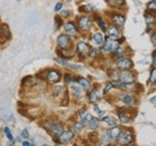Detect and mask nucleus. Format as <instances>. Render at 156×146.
<instances>
[{
	"mask_svg": "<svg viewBox=\"0 0 156 146\" xmlns=\"http://www.w3.org/2000/svg\"><path fill=\"white\" fill-rule=\"evenodd\" d=\"M151 56H153V64H154V65H156V50L153 53V55H151Z\"/></svg>",
	"mask_w": 156,
	"mask_h": 146,
	"instance_id": "nucleus-45",
	"label": "nucleus"
},
{
	"mask_svg": "<svg viewBox=\"0 0 156 146\" xmlns=\"http://www.w3.org/2000/svg\"><path fill=\"white\" fill-rule=\"evenodd\" d=\"M103 123L107 127H114L117 126V119L114 116H103Z\"/></svg>",
	"mask_w": 156,
	"mask_h": 146,
	"instance_id": "nucleus-21",
	"label": "nucleus"
},
{
	"mask_svg": "<svg viewBox=\"0 0 156 146\" xmlns=\"http://www.w3.org/2000/svg\"><path fill=\"white\" fill-rule=\"evenodd\" d=\"M88 123H89V128H90L91 130H95V129H98V126H100V120H98V117H91V119L88 121Z\"/></svg>",
	"mask_w": 156,
	"mask_h": 146,
	"instance_id": "nucleus-24",
	"label": "nucleus"
},
{
	"mask_svg": "<svg viewBox=\"0 0 156 146\" xmlns=\"http://www.w3.org/2000/svg\"><path fill=\"white\" fill-rule=\"evenodd\" d=\"M61 24H62V20L60 17H57L55 18V29H59L60 26H61Z\"/></svg>",
	"mask_w": 156,
	"mask_h": 146,
	"instance_id": "nucleus-39",
	"label": "nucleus"
},
{
	"mask_svg": "<svg viewBox=\"0 0 156 146\" xmlns=\"http://www.w3.org/2000/svg\"><path fill=\"white\" fill-rule=\"evenodd\" d=\"M80 12H93L94 11V9H93V6H90V5H88V6H80Z\"/></svg>",
	"mask_w": 156,
	"mask_h": 146,
	"instance_id": "nucleus-35",
	"label": "nucleus"
},
{
	"mask_svg": "<svg viewBox=\"0 0 156 146\" xmlns=\"http://www.w3.org/2000/svg\"><path fill=\"white\" fill-rule=\"evenodd\" d=\"M108 5L111 7H122L125 6V0H107Z\"/></svg>",
	"mask_w": 156,
	"mask_h": 146,
	"instance_id": "nucleus-25",
	"label": "nucleus"
},
{
	"mask_svg": "<svg viewBox=\"0 0 156 146\" xmlns=\"http://www.w3.org/2000/svg\"><path fill=\"white\" fill-rule=\"evenodd\" d=\"M71 15V11H67V10H65V11H62L61 12V17L64 18V17H69Z\"/></svg>",
	"mask_w": 156,
	"mask_h": 146,
	"instance_id": "nucleus-41",
	"label": "nucleus"
},
{
	"mask_svg": "<svg viewBox=\"0 0 156 146\" xmlns=\"http://www.w3.org/2000/svg\"><path fill=\"white\" fill-rule=\"evenodd\" d=\"M119 80L124 84H132L136 80V74L133 72H131V70L127 71H121L119 74Z\"/></svg>",
	"mask_w": 156,
	"mask_h": 146,
	"instance_id": "nucleus-3",
	"label": "nucleus"
},
{
	"mask_svg": "<svg viewBox=\"0 0 156 146\" xmlns=\"http://www.w3.org/2000/svg\"><path fill=\"white\" fill-rule=\"evenodd\" d=\"M83 128H84V123L82 121H78V122H76L73 125V132L75 133H79V132H82Z\"/></svg>",
	"mask_w": 156,
	"mask_h": 146,
	"instance_id": "nucleus-28",
	"label": "nucleus"
},
{
	"mask_svg": "<svg viewBox=\"0 0 156 146\" xmlns=\"http://www.w3.org/2000/svg\"><path fill=\"white\" fill-rule=\"evenodd\" d=\"M72 82H76V79H75L71 74L66 73V74H65V83H66V84H71Z\"/></svg>",
	"mask_w": 156,
	"mask_h": 146,
	"instance_id": "nucleus-33",
	"label": "nucleus"
},
{
	"mask_svg": "<svg viewBox=\"0 0 156 146\" xmlns=\"http://www.w3.org/2000/svg\"><path fill=\"white\" fill-rule=\"evenodd\" d=\"M4 134L6 135V138H7L10 141L13 140V135H12V133H11V130H10L9 127H4Z\"/></svg>",
	"mask_w": 156,
	"mask_h": 146,
	"instance_id": "nucleus-32",
	"label": "nucleus"
},
{
	"mask_svg": "<svg viewBox=\"0 0 156 146\" xmlns=\"http://www.w3.org/2000/svg\"><path fill=\"white\" fill-rule=\"evenodd\" d=\"M78 119H79V121H82L83 123H87V122L91 119V116H90V114H89L88 111L82 110V111H79V114H78Z\"/></svg>",
	"mask_w": 156,
	"mask_h": 146,
	"instance_id": "nucleus-23",
	"label": "nucleus"
},
{
	"mask_svg": "<svg viewBox=\"0 0 156 146\" xmlns=\"http://www.w3.org/2000/svg\"><path fill=\"white\" fill-rule=\"evenodd\" d=\"M77 24H78V28H79L80 30L88 31V30H90V28H91V25H93V22H91V19L89 18V17L82 16V17L78 18Z\"/></svg>",
	"mask_w": 156,
	"mask_h": 146,
	"instance_id": "nucleus-9",
	"label": "nucleus"
},
{
	"mask_svg": "<svg viewBox=\"0 0 156 146\" xmlns=\"http://www.w3.org/2000/svg\"><path fill=\"white\" fill-rule=\"evenodd\" d=\"M150 83H156V67L155 68H153V71H151V74H150Z\"/></svg>",
	"mask_w": 156,
	"mask_h": 146,
	"instance_id": "nucleus-38",
	"label": "nucleus"
},
{
	"mask_svg": "<svg viewBox=\"0 0 156 146\" xmlns=\"http://www.w3.org/2000/svg\"><path fill=\"white\" fill-rule=\"evenodd\" d=\"M64 29H65V33L70 36H76L78 34V28L76 26V24L73 22H67L65 25H64Z\"/></svg>",
	"mask_w": 156,
	"mask_h": 146,
	"instance_id": "nucleus-14",
	"label": "nucleus"
},
{
	"mask_svg": "<svg viewBox=\"0 0 156 146\" xmlns=\"http://www.w3.org/2000/svg\"><path fill=\"white\" fill-rule=\"evenodd\" d=\"M94 111L96 113V115H98V117H103V116H106V113L105 111H102V110H100L98 106H94Z\"/></svg>",
	"mask_w": 156,
	"mask_h": 146,
	"instance_id": "nucleus-34",
	"label": "nucleus"
},
{
	"mask_svg": "<svg viewBox=\"0 0 156 146\" xmlns=\"http://www.w3.org/2000/svg\"><path fill=\"white\" fill-rule=\"evenodd\" d=\"M121 132H122V128L119 127V126L111 127L109 129H108V130H107V133H108V135H109L111 140H118V138L120 137Z\"/></svg>",
	"mask_w": 156,
	"mask_h": 146,
	"instance_id": "nucleus-17",
	"label": "nucleus"
},
{
	"mask_svg": "<svg viewBox=\"0 0 156 146\" xmlns=\"http://www.w3.org/2000/svg\"><path fill=\"white\" fill-rule=\"evenodd\" d=\"M111 18H112V22H113V24H114L115 26H119V28L124 26V24H125V16H124V15H120V13H112Z\"/></svg>",
	"mask_w": 156,
	"mask_h": 146,
	"instance_id": "nucleus-18",
	"label": "nucleus"
},
{
	"mask_svg": "<svg viewBox=\"0 0 156 146\" xmlns=\"http://www.w3.org/2000/svg\"><path fill=\"white\" fill-rule=\"evenodd\" d=\"M147 9H148V11H150V12H156V0H151V1H149L148 2V5H147Z\"/></svg>",
	"mask_w": 156,
	"mask_h": 146,
	"instance_id": "nucleus-29",
	"label": "nucleus"
},
{
	"mask_svg": "<svg viewBox=\"0 0 156 146\" xmlns=\"http://www.w3.org/2000/svg\"><path fill=\"white\" fill-rule=\"evenodd\" d=\"M118 98H119L124 104H126L127 107H132V106H135V103H136V97H135L132 93H130V92H122V93H120V95L118 96Z\"/></svg>",
	"mask_w": 156,
	"mask_h": 146,
	"instance_id": "nucleus-5",
	"label": "nucleus"
},
{
	"mask_svg": "<svg viewBox=\"0 0 156 146\" xmlns=\"http://www.w3.org/2000/svg\"><path fill=\"white\" fill-rule=\"evenodd\" d=\"M114 88V85H113V83H108V84H106V86H105V89H103V95H107L109 90H112Z\"/></svg>",
	"mask_w": 156,
	"mask_h": 146,
	"instance_id": "nucleus-36",
	"label": "nucleus"
},
{
	"mask_svg": "<svg viewBox=\"0 0 156 146\" xmlns=\"http://www.w3.org/2000/svg\"><path fill=\"white\" fill-rule=\"evenodd\" d=\"M20 135H22V138L28 139V138H29V132H28L27 129H23V130H22V133H20Z\"/></svg>",
	"mask_w": 156,
	"mask_h": 146,
	"instance_id": "nucleus-40",
	"label": "nucleus"
},
{
	"mask_svg": "<svg viewBox=\"0 0 156 146\" xmlns=\"http://www.w3.org/2000/svg\"><path fill=\"white\" fill-rule=\"evenodd\" d=\"M151 42L156 47V33H153V35H151Z\"/></svg>",
	"mask_w": 156,
	"mask_h": 146,
	"instance_id": "nucleus-43",
	"label": "nucleus"
},
{
	"mask_svg": "<svg viewBox=\"0 0 156 146\" xmlns=\"http://www.w3.org/2000/svg\"><path fill=\"white\" fill-rule=\"evenodd\" d=\"M109 143H111V138H109L108 133L105 132V133L102 134V137H101V144H102V145H109Z\"/></svg>",
	"mask_w": 156,
	"mask_h": 146,
	"instance_id": "nucleus-27",
	"label": "nucleus"
},
{
	"mask_svg": "<svg viewBox=\"0 0 156 146\" xmlns=\"http://www.w3.org/2000/svg\"><path fill=\"white\" fill-rule=\"evenodd\" d=\"M71 92H72V95L77 99H82L83 98V93H84V89L78 84L77 80H76V82H72L71 83Z\"/></svg>",
	"mask_w": 156,
	"mask_h": 146,
	"instance_id": "nucleus-12",
	"label": "nucleus"
},
{
	"mask_svg": "<svg viewBox=\"0 0 156 146\" xmlns=\"http://www.w3.org/2000/svg\"><path fill=\"white\" fill-rule=\"evenodd\" d=\"M73 137H75V132L67 129V130H64L55 140L58 141V144H67L73 139Z\"/></svg>",
	"mask_w": 156,
	"mask_h": 146,
	"instance_id": "nucleus-6",
	"label": "nucleus"
},
{
	"mask_svg": "<svg viewBox=\"0 0 156 146\" xmlns=\"http://www.w3.org/2000/svg\"><path fill=\"white\" fill-rule=\"evenodd\" d=\"M22 145L23 146H33L34 144L30 143V141H28V140H23V141H22Z\"/></svg>",
	"mask_w": 156,
	"mask_h": 146,
	"instance_id": "nucleus-42",
	"label": "nucleus"
},
{
	"mask_svg": "<svg viewBox=\"0 0 156 146\" xmlns=\"http://www.w3.org/2000/svg\"><path fill=\"white\" fill-rule=\"evenodd\" d=\"M90 49H91V47H90L88 43L82 42V41L78 42L77 47H76V52H77V54L79 55L80 57H87V56H89Z\"/></svg>",
	"mask_w": 156,
	"mask_h": 146,
	"instance_id": "nucleus-7",
	"label": "nucleus"
},
{
	"mask_svg": "<svg viewBox=\"0 0 156 146\" xmlns=\"http://www.w3.org/2000/svg\"><path fill=\"white\" fill-rule=\"evenodd\" d=\"M64 92H65V86H55V88L53 89V93H54L55 96L62 95Z\"/></svg>",
	"mask_w": 156,
	"mask_h": 146,
	"instance_id": "nucleus-31",
	"label": "nucleus"
},
{
	"mask_svg": "<svg viewBox=\"0 0 156 146\" xmlns=\"http://www.w3.org/2000/svg\"><path fill=\"white\" fill-rule=\"evenodd\" d=\"M105 31L107 33L108 37H111V38L119 40V37H120V30L118 29L115 25H109V26H107Z\"/></svg>",
	"mask_w": 156,
	"mask_h": 146,
	"instance_id": "nucleus-16",
	"label": "nucleus"
},
{
	"mask_svg": "<svg viewBox=\"0 0 156 146\" xmlns=\"http://www.w3.org/2000/svg\"><path fill=\"white\" fill-rule=\"evenodd\" d=\"M150 102H151V103H155L156 104V96L154 97V98H151V99H150Z\"/></svg>",
	"mask_w": 156,
	"mask_h": 146,
	"instance_id": "nucleus-46",
	"label": "nucleus"
},
{
	"mask_svg": "<svg viewBox=\"0 0 156 146\" xmlns=\"http://www.w3.org/2000/svg\"><path fill=\"white\" fill-rule=\"evenodd\" d=\"M117 67L120 71H127V70H131L133 67V62L131 59L122 56V57L117 59Z\"/></svg>",
	"mask_w": 156,
	"mask_h": 146,
	"instance_id": "nucleus-4",
	"label": "nucleus"
},
{
	"mask_svg": "<svg viewBox=\"0 0 156 146\" xmlns=\"http://www.w3.org/2000/svg\"><path fill=\"white\" fill-rule=\"evenodd\" d=\"M105 36L102 33H95L93 36H91V43L94 46H102L103 42H105Z\"/></svg>",
	"mask_w": 156,
	"mask_h": 146,
	"instance_id": "nucleus-19",
	"label": "nucleus"
},
{
	"mask_svg": "<svg viewBox=\"0 0 156 146\" xmlns=\"http://www.w3.org/2000/svg\"><path fill=\"white\" fill-rule=\"evenodd\" d=\"M145 22H147V24H148L149 26L153 25V24H155L156 18L153 12H150V11H149V12H145Z\"/></svg>",
	"mask_w": 156,
	"mask_h": 146,
	"instance_id": "nucleus-26",
	"label": "nucleus"
},
{
	"mask_svg": "<svg viewBox=\"0 0 156 146\" xmlns=\"http://www.w3.org/2000/svg\"><path fill=\"white\" fill-rule=\"evenodd\" d=\"M10 38H11V31H10L9 25L2 24L0 26V42L4 43L5 41H9Z\"/></svg>",
	"mask_w": 156,
	"mask_h": 146,
	"instance_id": "nucleus-13",
	"label": "nucleus"
},
{
	"mask_svg": "<svg viewBox=\"0 0 156 146\" xmlns=\"http://www.w3.org/2000/svg\"><path fill=\"white\" fill-rule=\"evenodd\" d=\"M57 43H58L59 48L60 49H69L71 48V38L67 34H62L58 37L57 40Z\"/></svg>",
	"mask_w": 156,
	"mask_h": 146,
	"instance_id": "nucleus-10",
	"label": "nucleus"
},
{
	"mask_svg": "<svg viewBox=\"0 0 156 146\" xmlns=\"http://www.w3.org/2000/svg\"><path fill=\"white\" fill-rule=\"evenodd\" d=\"M95 19H96V22H98V26L101 28V30H106V28H107V25H106V23H105V20L101 18V17H95Z\"/></svg>",
	"mask_w": 156,
	"mask_h": 146,
	"instance_id": "nucleus-30",
	"label": "nucleus"
},
{
	"mask_svg": "<svg viewBox=\"0 0 156 146\" xmlns=\"http://www.w3.org/2000/svg\"><path fill=\"white\" fill-rule=\"evenodd\" d=\"M77 80V83L85 90V91H88L89 89H90V86H91V84H90V82L87 79V78H82V77H79L76 79Z\"/></svg>",
	"mask_w": 156,
	"mask_h": 146,
	"instance_id": "nucleus-22",
	"label": "nucleus"
},
{
	"mask_svg": "<svg viewBox=\"0 0 156 146\" xmlns=\"http://www.w3.org/2000/svg\"><path fill=\"white\" fill-rule=\"evenodd\" d=\"M55 61L59 62L60 65H62V66H66V67H70V64L66 61V60H64V59H61V57H57L55 59Z\"/></svg>",
	"mask_w": 156,
	"mask_h": 146,
	"instance_id": "nucleus-37",
	"label": "nucleus"
},
{
	"mask_svg": "<svg viewBox=\"0 0 156 146\" xmlns=\"http://www.w3.org/2000/svg\"><path fill=\"white\" fill-rule=\"evenodd\" d=\"M100 99H101V92H100L98 88L96 86V88H94V89L90 91V93H89V101H90L91 103H96Z\"/></svg>",
	"mask_w": 156,
	"mask_h": 146,
	"instance_id": "nucleus-20",
	"label": "nucleus"
},
{
	"mask_svg": "<svg viewBox=\"0 0 156 146\" xmlns=\"http://www.w3.org/2000/svg\"><path fill=\"white\" fill-rule=\"evenodd\" d=\"M118 115H119V119L122 123H130L132 117L135 116V114H130V110L129 109H118Z\"/></svg>",
	"mask_w": 156,
	"mask_h": 146,
	"instance_id": "nucleus-11",
	"label": "nucleus"
},
{
	"mask_svg": "<svg viewBox=\"0 0 156 146\" xmlns=\"http://www.w3.org/2000/svg\"><path fill=\"white\" fill-rule=\"evenodd\" d=\"M124 41V38L121 40H114V38H111V37H107L103 42V47H102V52L103 53H114L118 48L120 47V43Z\"/></svg>",
	"mask_w": 156,
	"mask_h": 146,
	"instance_id": "nucleus-1",
	"label": "nucleus"
},
{
	"mask_svg": "<svg viewBox=\"0 0 156 146\" xmlns=\"http://www.w3.org/2000/svg\"><path fill=\"white\" fill-rule=\"evenodd\" d=\"M133 141V133L131 130H122L120 137L118 138V144L119 145H130Z\"/></svg>",
	"mask_w": 156,
	"mask_h": 146,
	"instance_id": "nucleus-2",
	"label": "nucleus"
},
{
	"mask_svg": "<svg viewBox=\"0 0 156 146\" xmlns=\"http://www.w3.org/2000/svg\"><path fill=\"white\" fill-rule=\"evenodd\" d=\"M61 7H62V4H60V2L57 4V5H55V9H54V10H55V12L60 11V10H61Z\"/></svg>",
	"mask_w": 156,
	"mask_h": 146,
	"instance_id": "nucleus-44",
	"label": "nucleus"
},
{
	"mask_svg": "<svg viewBox=\"0 0 156 146\" xmlns=\"http://www.w3.org/2000/svg\"><path fill=\"white\" fill-rule=\"evenodd\" d=\"M60 79H61V74L57 70H49L46 73V80L49 84H57L60 82Z\"/></svg>",
	"mask_w": 156,
	"mask_h": 146,
	"instance_id": "nucleus-8",
	"label": "nucleus"
},
{
	"mask_svg": "<svg viewBox=\"0 0 156 146\" xmlns=\"http://www.w3.org/2000/svg\"><path fill=\"white\" fill-rule=\"evenodd\" d=\"M49 133H51V135L53 137V138H58L59 135L64 132V126L61 125V123H59V122H54V125L51 127V129L48 130Z\"/></svg>",
	"mask_w": 156,
	"mask_h": 146,
	"instance_id": "nucleus-15",
	"label": "nucleus"
},
{
	"mask_svg": "<svg viewBox=\"0 0 156 146\" xmlns=\"http://www.w3.org/2000/svg\"><path fill=\"white\" fill-rule=\"evenodd\" d=\"M17 1H20V0H17Z\"/></svg>",
	"mask_w": 156,
	"mask_h": 146,
	"instance_id": "nucleus-47",
	"label": "nucleus"
}]
</instances>
